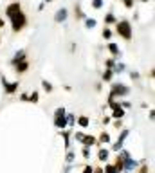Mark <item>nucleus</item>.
<instances>
[{"label":"nucleus","mask_w":155,"mask_h":173,"mask_svg":"<svg viewBox=\"0 0 155 173\" xmlns=\"http://www.w3.org/2000/svg\"><path fill=\"white\" fill-rule=\"evenodd\" d=\"M9 18L13 20V29H15V31H20L22 27L25 25V16H24V13H22L20 9H16L15 13H11Z\"/></svg>","instance_id":"obj_1"},{"label":"nucleus","mask_w":155,"mask_h":173,"mask_svg":"<svg viewBox=\"0 0 155 173\" xmlns=\"http://www.w3.org/2000/svg\"><path fill=\"white\" fill-rule=\"evenodd\" d=\"M117 33L123 38H126V40L132 38V27H130V24H128L126 20H123V22H119V24H117Z\"/></svg>","instance_id":"obj_2"},{"label":"nucleus","mask_w":155,"mask_h":173,"mask_svg":"<svg viewBox=\"0 0 155 173\" xmlns=\"http://www.w3.org/2000/svg\"><path fill=\"white\" fill-rule=\"evenodd\" d=\"M110 106L114 108V117H116V119H121V117L124 116V112H123V108H121V106H119V105H117L116 101H112V99H110Z\"/></svg>","instance_id":"obj_3"},{"label":"nucleus","mask_w":155,"mask_h":173,"mask_svg":"<svg viewBox=\"0 0 155 173\" xmlns=\"http://www.w3.org/2000/svg\"><path fill=\"white\" fill-rule=\"evenodd\" d=\"M124 94H128V89L124 85H114V89H112V97L114 96H124Z\"/></svg>","instance_id":"obj_4"},{"label":"nucleus","mask_w":155,"mask_h":173,"mask_svg":"<svg viewBox=\"0 0 155 173\" xmlns=\"http://www.w3.org/2000/svg\"><path fill=\"white\" fill-rule=\"evenodd\" d=\"M124 161H126V164H123V169L132 171V169H134V166H135V161H134V159H130V155H126Z\"/></svg>","instance_id":"obj_5"},{"label":"nucleus","mask_w":155,"mask_h":173,"mask_svg":"<svg viewBox=\"0 0 155 173\" xmlns=\"http://www.w3.org/2000/svg\"><path fill=\"white\" fill-rule=\"evenodd\" d=\"M27 69H29V63H27V61H24V60L16 61V71H18V72H25Z\"/></svg>","instance_id":"obj_6"},{"label":"nucleus","mask_w":155,"mask_h":173,"mask_svg":"<svg viewBox=\"0 0 155 173\" xmlns=\"http://www.w3.org/2000/svg\"><path fill=\"white\" fill-rule=\"evenodd\" d=\"M2 81H4V86H6V92L13 94V92L16 90V86H18V83H7V81H6V78H4Z\"/></svg>","instance_id":"obj_7"},{"label":"nucleus","mask_w":155,"mask_h":173,"mask_svg":"<svg viewBox=\"0 0 155 173\" xmlns=\"http://www.w3.org/2000/svg\"><path fill=\"white\" fill-rule=\"evenodd\" d=\"M54 124L58 126V128H65V124H67V119H65V116H56V121H54Z\"/></svg>","instance_id":"obj_8"},{"label":"nucleus","mask_w":155,"mask_h":173,"mask_svg":"<svg viewBox=\"0 0 155 173\" xmlns=\"http://www.w3.org/2000/svg\"><path fill=\"white\" fill-rule=\"evenodd\" d=\"M128 135V132H126V130H124V132L121 134V137L117 139V144H114V150H121V146H123V141H124V137Z\"/></svg>","instance_id":"obj_9"},{"label":"nucleus","mask_w":155,"mask_h":173,"mask_svg":"<svg viewBox=\"0 0 155 173\" xmlns=\"http://www.w3.org/2000/svg\"><path fill=\"white\" fill-rule=\"evenodd\" d=\"M65 18H67V9H60V11L56 13V20H58V22H63Z\"/></svg>","instance_id":"obj_10"},{"label":"nucleus","mask_w":155,"mask_h":173,"mask_svg":"<svg viewBox=\"0 0 155 173\" xmlns=\"http://www.w3.org/2000/svg\"><path fill=\"white\" fill-rule=\"evenodd\" d=\"M81 141L85 142V146H92V144L96 142V139H94V137H85V135H83V139H81Z\"/></svg>","instance_id":"obj_11"},{"label":"nucleus","mask_w":155,"mask_h":173,"mask_svg":"<svg viewBox=\"0 0 155 173\" xmlns=\"http://www.w3.org/2000/svg\"><path fill=\"white\" fill-rule=\"evenodd\" d=\"M98 157H99V161H106L108 159V150H99Z\"/></svg>","instance_id":"obj_12"},{"label":"nucleus","mask_w":155,"mask_h":173,"mask_svg":"<svg viewBox=\"0 0 155 173\" xmlns=\"http://www.w3.org/2000/svg\"><path fill=\"white\" fill-rule=\"evenodd\" d=\"M78 123H79V126L87 128V126H88V117H85V116H83V117H79V119H78Z\"/></svg>","instance_id":"obj_13"},{"label":"nucleus","mask_w":155,"mask_h":173,"mask_svg":"<svg viewBox=\"0 0 155 173\" xmlns=\"http://www.w3.org/2000/svg\"><path fill=\"white\" fill-rule=\"evenodd\" d=\"M108 49H110V52H112V54H119V49H117V45H116V43H110V45H108Z\"/></svg>","instance_id":"obj_14"},{"label":"nucleus","mask_w":155,"mask_h":173,"mask_svg":"<svg viewBox=\"0 0 155 173\" xmlns=\"http://www.w3.org/2000/svg\"><path fill=\"white\" fill-rule=\"evenodd\" d=\"M24 56H25V52H24V51L16 52V56H15V63H16V61H20V60H24Z\"/></svg>","instance_id":"obj_15"},{"label":"nucleus","mask_w":155,"mask_h":173,"mask_svg":"<svg viewBox=\"0 0 155 173\" xmlns=\"http://www.w3.org/2000/svg\"><path fill=\"white\" fill-rule=\"evenodd\" d=\"M85 25H87L88 29H90V27H96V20H90V18H88V20L85 22Z\"/></svg>","instance_id":"obj_16"},{"label":"nucleus","mask_w":155,"mask_h":173,"mask_svg":"<svg viewBox=\"0 0 155 173\" xmlns=\"http://www.w3.org/2000/svg\"><path fill=\"white\" fill-rule=\"evenodd\" d=\"M99 141H101V142H108V141H110V135H108V134H101Z\"/></svg>","instance_id":"obj_17"},{"label":"nucleus","mask_w":155,"mask_h":173,"mask_svg":"<svg viewBox=\"0 0 155 173\" xmlns=\"http://www.w3.org/2000/svg\"><path fill=\"white\" fill-rule=\"evenodd\" d=\"M43 89H45L47 92H51V90H52V85H51V83H47V81H43Z\"/></svg>","instance_id":"obj_18"},{"label":"nucleus","mask_w":155,"mask_h":173,"mask_svg":"<svg viewBox=\"0 0 155 173\" xmlns=\"http://www.w3.org/2000/svg\"><path fill=\"white\" fill-rule=\"evenodd\" d=\"M29 101L36 103V101H38V92H33V94H31V97H29Z\"/></svg>","instance_id":"obj_19"},{"label":"nucleus","mask_w":155,"mask_h":173,"mask_svg":"<svg viewBox=\"0 0 155 173\" xmlns=\"http://www.w3.org/2000/svg\"><path fill=\"white\" fill-rule=\"evenodd\" d=\"M103 78H105V81H108L110 78H112V71H106V72L103 74Z\"/></svg>","instance_id":"obj_20"},{"label":"nucleus","mask_w":155,"mask_h":173,"mask_svg":"<svg viewBox=\"0 0 155 173\" xmlns=\"http://www.w3.org/2000/svg\"><path fill=\"white\" fill-rule=\"evenodd\" d=\"M106 173H117L114 166H106Z\"/></svg>","instance_id":"obj_21"},{"label":"nucleus","mask_w":155,"mask_h":173,"mask_svg":"<svg viewBox=\"0 0 155 173\" xmlns=\"http://www.w3.org/2000/svg\"><path fill=\"white\" fill-rule=\"evenodd\" d=\"M67 161H69V162L74 161V153H72V151H69V153H67Z\"/></svg>","instance_id":"obj_22"},{"label":"nucleus","mask_w":155,"mask_h":173,"mask_svg":"<svg viewBox=\"0 0 155 173\" xmlns=\"http://www.w3.org/2000/svg\"><path fill=\"white\" fill-rule=\"evenodd\" d=\"M101 6H103V2H101V0H94V7H98V9H99Z\"/></svg>","instance_id":"obj_23"},{"label":"nucleus","mask_w":155,"mask_h":173,"mask_svg":"<svg viewBox=\"0 0 155 173\" xmlns=\"http://www.w3.org/2000/svg\"><path fill=\"white\" fill-rule=\"evenodd\" d=\"M123 69H124V65H121V63H119V65H116V72H121Z\"/></svg>","instance_id":"obj_24"},{"label":"nucleus","mask_w":155,"mask_h":173,"mask_svg":"<svg viewBox=\"0 0 155 173\" xmlns=\"http://www.w3.org/2000/svg\"><path fill=\"white\" fill-rule=\"evenodd\" d=\"M83 173H94V169H92V168H90V166H87V168H85V169H83Z\"/></svg>","instance_id":"obj_25"},{"label":"nucleus","mask_w":155,"mask_h":173,"mask_svg":"<svg viewBox=\"0 0 155 173\" xmlns=\"http://www.w3.org/2000/svg\"><path fill=\"white\" fill-rule=\"evenodd\" d=\"M56 116H65V110H63V108H58V110H56Z\"/></svg>","instance_id":"obj_26"},{"label":"nucleus","mask_w":155,"mask_h":173,"mask_svg":"<svg viewBox=\"0 0 155 173\" xmlns=\"http://www.w3.org/2000/svg\"><path fill=\"white\" fill-rule=\"evenodd\" d=\"M114 20H116V18H114L112 15H108V16H106V22H108V24H112V22H114Z\"/></svg>","instance_id":"obj_27"},{"label":"nucleus","mask_w":155,"mask_h":173,"mask_svg":"<svg viewBox=\"0 0 155 173\" xmlns=\"http://www.w3.org/2000/svg\"><path fill=\"white\" fill-rule=\"evenodd\" d=\"M110 34H112L110 31H105V33H103V36H105V38H110Z\"/></svg>","instance_id":"obj_28"},{"label":"nucleus","mask_w":155,"mask_h":173,"mask_svg":"<svg viewBox=\"0 0 155 173\" xmlns=\"http://www.w3.org/2000/svg\"><path fill=\"white\" fill-rule=\"evenodd\" d=\"M139 173H148V168H146V166H143V168H141V171H139Z\"/></svg>","instance_id":"obj_29"},{"label":"nucleus","mask_w":155,"mask_h":173,"mask_svg":"<svg viewBox=\"0 0 155 173\" xmlns=\"http://www.w3.org/2000/svg\"><path fill=\"white\" fill-rule=\"evenodd\" d=\"M124 4H126V7H132V0H124Z\"/></svg>","instance_id":"obj_30"},{"label":"nucleus","mask_w":155,"mask_h":173,"mask_svg":"<svg viewBox=\"0 0 155 173\" xmlns=\"http://www.w3.org/2000/svg\"><path fill=\"white\" fill-rule=\"evenodd\" d=\"M0 27H4V20L2 18H0Z\"/></svg>","instance_id":"obj_31"},{"label":"nucleus","mask_w":155,"mask_h":173,"mask_svg":"<svg viewBox=\"0 0 155 173\" xmlns=\"http://www.w3.org/2000/svg\"><path fill=\"white\" fill-rule=\"evenodd\" d=\"M143 2H148V0H143Z\"/></svg>","instance_id":"obj_32"},{"label":"nucleus","mask_w":155,"mask_h":173,"mask_svg":"<svg viewBox=\"0 0 155 173\" xmlns=\"http://www.w3.org/2000/svg\"><path fill=\"white\" fill-rule=\"evenodd\" d=\"M45 2H51V0H45Z\"/></svg>","instance_id":"obj_33"}]
</instances>
